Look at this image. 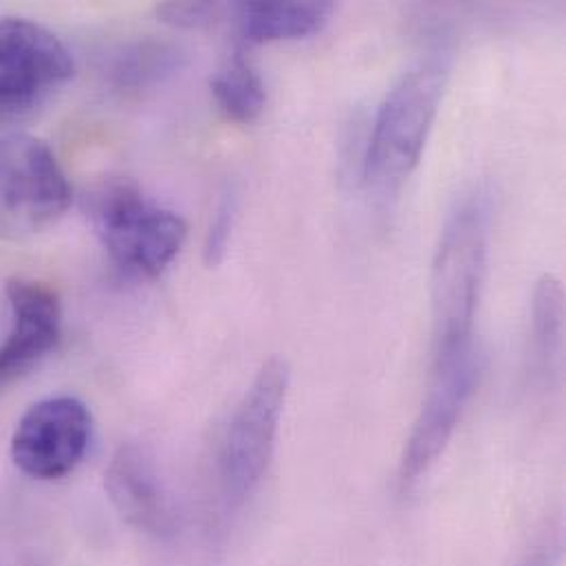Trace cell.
I'll use <instances>...</instances> for the list:
<instances>
[{
	"label": "cell",
	"instance_id": "1",
	"mask_svg": "<svg viewBox=\"0 0 566 566\" xmlns=\"http://www.w3.org/2000/svg\"><path fill=\"white\" fill-rule=\"evenodd\" d=\"M488 265V210L481 197H468L450 214L432 263L434 353L474 346V324Z\"/></svg>",
	"mask_w": 566,
	"mask_h": 566
},
{
	"label": "cell",
	"instance_id": "2",
	"mask_svg": "<svg viewBox=\"0 0 566 566\" xmlns=\"http://www.w3.org/2000/svg\"><path fill=\"white\" fill-rule=\"evenodd\" d=\"M446 84L448 64L434 57L408 71L386 95L364 161V177L377 195H395L419 166Z\"/></svg>",
	"mask_w": 566,
	"mask_h": 566
},
{
	"label": "cell",
	"instance_id": "3",
	"mask_svg": "<svg viewBox=\"0 0 566 566\" xmlns=\"http://www.w3.org/2000/svg\"><path fill=\"white\" fill-rule=\"evenodd\" d=\"M88 219L115 265L133 276H159L188 239L186 221L122 179L99 184L86 197Z\"/></svg>",
	"mask_w": 566,
	"mask_h": 566
},
{
	"label": "cell",
	"instance_id": "4",
	"mask_svg": "<svg viewBox=\"0 0 566 566\" xmlns=\"http://www.w3.org/2000/svg\"><path fill=\"white\" fill-rule=\"evenodd\" d=\"M289 379L283 357L265 361L226 428L219 448V483L228 505H243L272 463Z\"/></svg>",
	"mask_w": 566,
	"mask_h": 566
},
{
	"label": "cell",
	"instance_id": "5",
	"mask_svg": "<svg viewBox=\"0 0 566 566\" xmlns=\"http://www.w3.org/2000/svg\"><path fill=\"white\" fill-rule=\"evenodd\" d=\"M71 203V186L51 148L31 135L0 137V239H29Z\"/></svg>",
	"mask_w": 566,
	"mask_h": 566
},
{
	"label": "cell",
	"instance_id": "6",
	"mask_svg": "<svg viewBox=\"0 0 566 566\" xmlns=\"http://www.w3.org/2000/svg\"><path fill=\"white\" fill-rule=\"evenodd\" d=\"M476 384L474 348L432 357V377L423 406L408 437L401 465V490L415 488L448 448Z\"/></svg>",
	"mask_w": 566,
	"mask_h": 566
},
{
	"label": "cell",
	"instance_id": "7",
	"mask_svg": "<svg viewBox=\"0 0 566 566\" xmlns=\"http://www.w3.org/2000/svg\"><path fill=\"white\" fill-rule=\"evenodd\" d=\"M93 434L88 408L69 395L33 403L11 437L15 468L38 481H57L84 459Z\"/></svg>",
	"mask_w": 566,
	"mask_h": 566
},
{
	"label": "cell",
	"instance_id": "8",
	"mask_svg": "<svg viewBox=\"0 0 566 566\" xmlns=\"http://www.w3.org/2000/svg\"><path fill=\"white\" fill-rule=\"evenodd\" d=\"M73 75V57L46 27L0 18V108L40 102Z\"/></svg>",
	"mask_w": 566,
	"mask_h": 566
},
{
	"label": "cell",
	"instance_id": "9",
	"mask_svg": "<svg viewBox=\"0 0 566 566\" xmlns=\"http://www.w3.org/2000/svg\"><path fill=\"white\" fill-rule=\"evenodd\" d=\"M11 328L0 346V388L31 370L60 342L62 308L46 284L15 279L7 283Z\"/></svg>",
	"mask_w": 566,
	"mask_h": 566
},
{
	"label": "cell",
	"instance_id": "10",
	"mask_svg": "<svg viewBox=\"0 0 566 566\" xmlns=\"http://www.w3.org/2000/svg\"><path fill=\"white\" fill-rule=\"evenodd\" d=\"M106 492L117 514L139 532L166 534L172 525L170 505L148 452L135 443L122 446L108 470Z\"/></svg>",
	"mask_w": 566,
	"mask_h": 566
},
{
	"label": "cell",
	"instance_id": "11",
	"mask_svg": "<svg viewBox=\"0 0 566 566\" xmlns=\"http://www.w3.org/2000/svg\"><path fill=\"white\" fill-rule=\"evenodd\" d=\"M333 15L331 2H243L239 4L241 31L248 42L265 44L302 40L319 33Z\"/></svg>",
	"mask_w": 566,
	"mask_h": 566
},
{
	"label": "cell",
	"instance_id": "12",
	"mask_svg": "<svg viewBox=\"0 0 566 566\" xmlns=\"http://www.w3.org/2000/svg\"><path fill=\"white\" fill-rule=\"evenodd\" d=\"M212 95L221 111L239 124L259 119L268 104L265 84L241 49L214 75Z\"/></svg>",
	"mask_w": 566,
	"mask_h": 566
},
{
	"label": "cell",
	"instance_id": "13",
	"mask_svg": "<svg viewBox=\"0 0 566 566\" xmlns=\"http://www.w3.org/2000/svg\"><path fill=\"white\" fill-rule=\"evenodd\" d=\"M565 293L560 281L554 276H543L534 297V324L536 337L543 344L545 353L560 344L563 335V317H565Z\"/></svg>",
	"mask_w": 566,
	"mask_h": 566
},
{
	"label": "cell",
	"instance_id": "14",
	"mask_svg": "<svg viewBox=\"0 0 566 566\" xmlns=\"http://www.w3.org/2000/svg\"><path fill=\"white\" fill-rule=\"evenodd\" d=\"M221 7L214 2H168L159 7V15L177 27H201L219 15Z\"/></svg>",
	"mask_w": 566,
	"mask_h": 566
},
{
	"label": "cell",
	"instance_id": "15",
	"mask_svg": "<svg viewBox=\"0 0 566 566\" xmlns=\"http://www.w3.org/2000/svg\"><path fill=\"white\" fill-rule=\"evenodd\" d=\"M230 228H232V210H230V203H223L206 243V261L210 268L223 259L230 241Z\"/></svg>",
	"mask_w": 566,
	"mask_h": 566
},
{
	"label": "cell",
	"instance_id": "16",
	"mask_svg": "<svg viewBox=\"0 0 566 566\" xmlns=\"http://www.w3.org/2000/svg\"><path fill=\"white\" fill-rule=\"evenodd\" d=\"M558 563H560V545L547 543L532 549L516 566H558Z\"/></svg>",
	"mask_w": 566,
	"mask_h": 566
}]
</instances>
